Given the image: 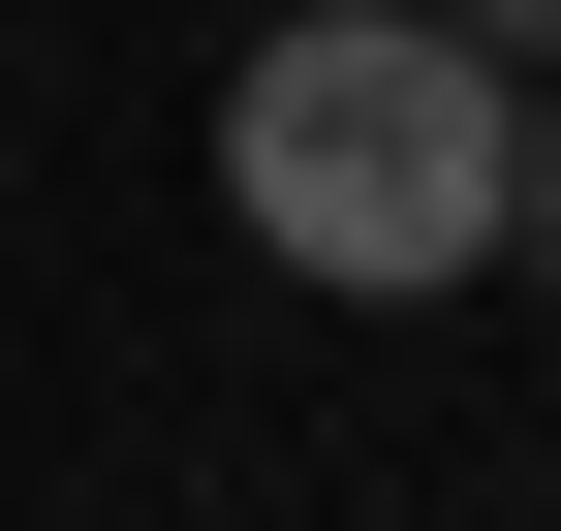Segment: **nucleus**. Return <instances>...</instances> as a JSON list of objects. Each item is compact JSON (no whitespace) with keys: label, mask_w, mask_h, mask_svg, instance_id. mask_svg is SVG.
Segmentation results:
<instances>
[{"label":"nucleus","mask_w":561,"mask_h":531,"mask_svg":"<svg viewBox=\"0 0 561 531\" xmlns=\"http://www.w3.org/2000/svg\"><path fill=\"white\" fill-rule=\"evenodd\" d=\"M219 219L280 250V282H343V313H437L468 250H530V94H500V32H437V0L250 32V63H219Z\"/></svg>","instance_id":"1"},{"label":"nucleus","mask_w":561,"mask_h":531,"mask_svg":"<svg viewBox=\"0 0 561 531\" xmlns=\"http://www.w3.org/2000/svg\"><path fill=\"white\" fill-rule=\"evenodd\" d=\"M437 32H500V63H561V0H437Z\"/></svg>","instance_id":"2"},{"label":"nucleus","mask_w":561,"mask_h":531,"mask_svg":"<svg viewBox=\"0 0 561 531\" xmlns=\"http://www.w3.org/2000/svg\"><path fill=\"white\" fill-rule=\"evenodd\" d=\"M530 250H561V94H530Z\"/></svg>","instance_id":"3"}]
</instances>
